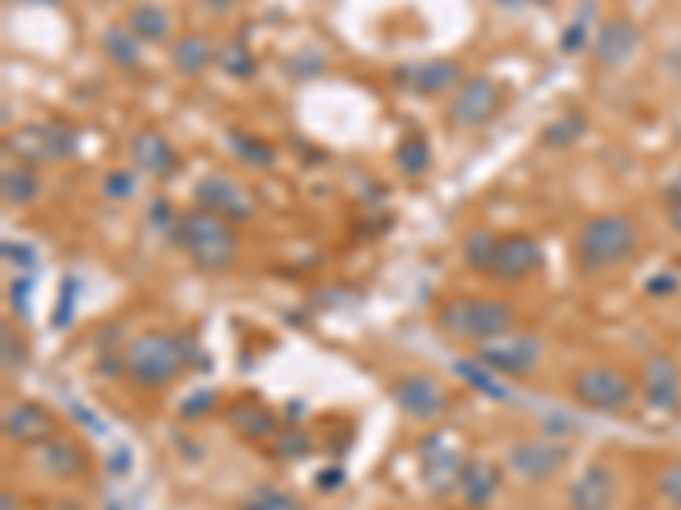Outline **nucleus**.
I'll return each mask as SVG.
<instances>
[{
	"mask_svg": "<svg viewBox=\"0 0 681 510\" xmlns=\"http://www.w3.org/2000/svg\"><path fill=\"white\" fill-rule=\"evenodd\" d=\"M433 320L446 340H461V344L481 348L497 337L515 333L519 310L494 297H450L436 307Z\"/></svg>",
	"mask_w": 681,
	"mask_h": 510,
	"instance_id": "obj_1",
	"label": "nucleus"
},
{
	"mask_svg": "<svg viewBox=\"0 0 681 510\" xmlns=\"http://www.w3.org/2000/svg\"><path fill=\"white\" fill-rule=\"evenodd\" d=\"M191 354H195V344L185 333L154 330V333H140L130 340V348L124 354V371L137 388L157 391L191 364Z\"/></svg>",
	"mask_w": 681,
	"mask_h": 510,
	"instance_id": "obj_2",
	"label": "nucleus"
},
{
	"mask_svg": "<svg viewBox=\"0 0 681 510\" xmlns=\"http://www.w3.org/2000/svg\"><path fill=\"white\" fill-rule=\"evenodd\" d=\"M175 242L201 272H225L233 269L239 256V239L233 232V221H225L205 208H191L178 218Z\"/></svg>",
	"mask_w": 681,
	"mask_h": 510,
	"instance_id": "obj_3",
	"label": "nucleus"
},
{
	"mask_svg": "<svg viewBox=\"0 0 681 510\" xmlns=\"http://www.w3.org/2000/svg\"><path fill=\"white\" fill-rule=\"evenodd\" d=\"M638 249V224L620 214V211H603L593 214L580 224L576 232V262L583 272H603L620 262H628Z\"/></svg>",
	"mask_w": 681,
	"mask_h": 510,
	"instance_id": "obj_4",
	"label": "nucleus"
},
{
	"mask_svg": "<svg viewBox=\"0 0 681 510\" xmlns=\"http://www.w3.org/2000/svg\"><path fill=\"white\" fill-rule=\"evenodd\" d=\"M570 391L583 409L610 412V416L628 412L638 394L634 381L620 368H580L570 381Z\"/></svg>",
	"mask_w": 681,
	"mask_h": 510,
	"instance_id": "obj_5",
	"label": "nucleus"
},
{
	"mask_svg": "<svg viewBox=\"0 0 681 510\" xmlns=\"http://www.w3.org/2000/svg\"><path fill=\"white\" fill-rule=\"evenodd\" d=\"M8 153L28 167L55 163L76 153V133L62 123H28L8 137Z\"/></svg>",
	"mask_w": 681,
	"mask_h": 510,
	"instance_id": "obj_6",
	"label": "nucleus"
},
{
	"mask_svg": "<svg viewBox=\"0 0 681 510\" xmlns=\"http://www.w3.org/2000/svg\"><path fill=\"white\" fill-rule=\"evenodd\" d=\"M191 194H195V208H205V211H211V214H218L225 221H233V224L236 221H249L256 214L253 191L239 178L221 174V170H211V174L198 178Z\"/></svg>",
	"mask_w": 681,
	"mask_h": 510,
	"instance_id": "obj_7",
	"label": "nucleus"
},
{
	"mask_svg": "<svg viewBox=\"0 0 681 510\" xmlns=\"http://www.w3.org/2000/svg\"><path fill=\"white\" fill-rule=\"evenodd\" d=\"M573 460V449L562 439H522L507 449V470L525 483H545Z\"/></svg>",
	"mask_w": 681,
	"mask_h": 510,
	"instance_id": "obj_8",
	"label": "nucleus"
},
{
	"mask_svg": "<svg viewBox=\"0 0 681 510\" xmlns=\"http://www.w3.org/2000/svg\"><path fill=\"white\" fill-rule=\"evenodd\" d=\"M504 102V92L494 79L487 76H474V79H464V86L450 96V109H446V120L461 130H477V127H487L497 109Z\"/></svg>",
	"mask_w": 681,
	"mask_h": 510,
	"instance_id": "obj_9",
	"label": "nucleus"
},
{
	"mask_svg": "<svg viewBox=\"0 0 681 510\" xmlns=\"http://www.w3.org/2000/svg\"><path fill=\"white\" fill-rule=\"evenodd\" d=\"M395 86L409 96H426V99H436V96H450L464 86V66L457 59H423V62H403L395 66L392 72Z\"/></svg>",
	"mask_w": 681,
	"mask_h": 510,
	"instance_id": "obj_10",
	"label": "nucleus"
},
{
	"mask_svg": "<svg viewBox=\"0 0 681 510\" xmlns=\"http://www.w3.org/2000/svg\"><path fill=\"white\" fill-rule=\"evenodd\" d=\"M542 358V340L532 333H507L497 337L491 344H481L474 361H481L487 371L501 374V378H525L539 368Z\"/></svg>",
	"mask_w": 681,
	"mask_h": 510,
	"instance_id": "obj_11",
	"label": "nucleus"
},
{
	"mask_svg": "<svg viewBox=\"0 0 681 510\" xmlns=\"http://www.w3.org/2000/svg\"><path fill=\"white\" fill-rule=\"evenodd\" d=\"M392 402L399 406V412L406 419H413V422H436V419H443V412L450 406L443 384L433 374H423V371L395 378Z\"/></svg>",
	"mask_w": 681,
	"mask_h": 510,
	"instance_id": "obj_12",
	"label": "nucleus"
},
{
	"mask_svg": "<svg viewBox=\"0 0 681 510\" xmlns=\"http://www.w3.org/2000/svg\"><path fill=\"white\" fill-rule=\"evenodd\" d=\"M420 460H423V480L433 493H450L453 487H461L467 460L443 432L426 436L420 442Z\"/></svg>",
	"mask_w": 681,
	"mask_h": 510,
	"instance_id": "obj_13",
	"label": "nucleus"
},
{
	"mask_svg": "<svg viewBox=\"0 0 681 510\" xmlns=\"http://www.w3.org/2000/svg\"><path fill=\"white\" fill-rule=\"evenodd\" d=\"M542 262H545L542 246H539L532 236H522V232L501 236L487 276L497 279V282H522V279H529L532 272H539Z\"/></svg>",
	"mask_w": 681,
	"mask_h": 510,
	"instance_id": "obj_14",
	"label": "nucleus"
},
{
	"mask_svg": "<svg viewBox=\"0 0 681 510\" xmlns=\"http://www.w3.org/2000/svg\"><path fill=\"white\" fill-rule=\"evenodd\" d=\"M641 28L631 21V18H623V14H616V18H610V21H603L600 28H596V34H593V59L603 66V69H620V66H628L634 54H638V48H641Z\"/></svg>",
	"mask_w": 681,
	"mask_h": 510,
	"instance_id": "obj_15",
	"label": "nucleus"
},
{
	"mask_svg": "<svg viewBox=\"0 0 681 510\" xmlns=\"http://www.w3.org/2000/svg\"><path fill=\"white\" fill-rule=\"evenodd\" d=\"M641 394L644 402L658 412L681 409V371L668 354H654L641 368Z\"/></svg>",
	"mask_w": 681,
	"mask_h": 510,
	"instance_id": "obj_16",
	"label": "nucleus"
},
{
	"mask_svg": "<svg viewBox=\"0 0 681 510\" xmlns=\"http://www.w3.org/2000/svg\"><path fill=\"white\" fill-rule=\"evenodd\" d=\"M130 160L140 174H150V178H170L175 170L181 167V157L178 150L170 147V140L154 130V127H144L130 137Z\"/></svg>",
	"mask_w": 681,
	"mask_h": 510,
	"instance_id": "obj_17",
	"label": "nucleus"
},
{
	"mask_svg": "<svg viewBox=\"0 0 681 510\" xmlns=\"http://www.w3.org/2000/svg\"><path fill=\"white\" fill-rule=\"evenodd\" d=\"M4 436L18 446H41L59 436V422L38 402H18L4 412Z\"/></svg>",
	"mask_w": 681,
	"mask_h": 510,
	"instance_id": "obj_18",
	"label": "nucleus"
},
{
	"mask_svg": "<svg viewBox=\"0 0 681 510\" xmlns=\"http://www.w3.org/2000/svg\"><path fill=\"white\" fill-rule=\"evenodd\" d=\"M570 510H613L616 500V477L606 463H590L573 483H570Z\"/></svg>",
	"mask_w": 681,
	"mask_h": 510,
	"instance_id": "obj_19",
	"label": "nucleus"
},
{
	"mask_svg": "<svg viewBox=\"0 0 681 510\" xmlns=\"http://www.w3.org/2000/svg\"><path fill=\"white\" fill-rule=\"evenodd\" d=\"M38 467L48 473V477H79L86 467H89V457H86V449L76 442V439H48L38 446Z\"/></svg>",
	"mask_w": 681,
	"mask_h": 510,
	"instance_id": "obj_20",
	"label": "nucleus"
},
{
	"mask_svg": "<svg viewBox=\"0 0 681 510\" xmlns=\"http://www.w3.org/2000/svg\"><path fill=\"white\" fill-rule=\"evenodd\" d=\"M501 487V467L487 463V460H471L464 467V477H461V493L467 500V510H484L494 493Z\"/></svg>",
	"mask_w": 681,
	"mask_h": 510,
	"instance_id": "obj_21",
	"label": "nucleus"
},
{
	"mask_svg": "<svg viewBox=\"0 0 681 510\" xmlns=\"http://www.w3.org/2000/svg\"><path fill=\"white\" fill-rule=\"evenodd\" d=\"M211 62H215V44L208 34H198V31L181 34L175 48H170V66L181 76H201Z\"/></svg>",
	"mask_w": 681,
	"mask_h": 510,
	"instance_id": "obj_22",
	"label": "nucleus"
},
{
	"mask_svg": "<svg viewBox=\"0 0 681 510\" xmlns=\"http://www.w3.org/2000/svg\"><path fill=\"white\" fill-rule=\"evenodd\" d=\"M102 51H106V59L124 72H137L144 62V41L124 24H109L102 31Z\"/></svg>",
	"mask_w": 681,
	"mask_h": 510,
	"instance_id": "obj_23",
	"label": "nucleus"
},
{
	"mask_svg": "<svg viewBox=\"0 0 681 510\" xmlns=\"http://www.w3.org/2000/svg\"><path fill=\"white\" fill-rule=\"evenodd\" d=\"M41 194V178L38 170L28 167V163H14V167H4V174H0V198L11 208H28L34 204Z\"/></svg>",
	"mask_w": 681,
	"mask_h": 510,
	"instance_id": "obj_24",
	"label": "nucleus"
},
{
	"mask_svg": "<svg viewBox=\"0 0 681 510\" xmlns=\"http://www.w3.org/2000/svg\"><path fill=\"white\" fill-rule=\"evenodd\" d=\"M229 426H233L243 439H249V442H266V439H273V432H276L273 412L263 409L259 402H239V406H233V409H229Z\"/></svg>",
	"mask_w": 681,
	"mask_h": 510,
	"instance_id": "obj_25",
	"label": "nucleus"
},
{
	"mask_svg": "<svg viewBox=\"0 0 681 510\" xmlns=\"http://www.w3.org/2000/svg\"><path fill=\"white\" fill-rule=\"evenodd\" d=\"M215 66L229 79H239V82H246L259 72L256 54L249 51V44L243 38H225L221 44H215Z\"/></svg>",
	"mask_w": 681,
	"mask_h": 510,
	"instance_id": "obj_26",
	"label": "nucleus"
},
{
	"mask_svg": "<svg viewBox=\"0 0 681 510\" xmlns=\"http://www.w3.org/2000/svg\"><path fill=\"white\" fill-rule=\"evenodd\" d=\"M127 28L140 38V41H150V44H164L170 38V14L157 4H134L130 14H127Z\"/></svg>",
	"mask_w": 681,
	"mask_h": 510,
	"instance_id": "obj_27",
	"label": "nucleus"
},
{
	"mask_svg": "<svg viewBox=\"0 0 681 510\" xmlns=\"http://www.w3.org/2000/svg\"><path fill=\"white\" fill-rule=\"evenodd\" d=\"M430 163H433V150L423 133H406L395 143V167H399L403 178H423Z\"/></svg>",
	"mask_w": 681,
	"mask_h": 510,
	"instance_id": "obj_28",
	"label": "nucleus"
},
{
	"mask_svg": "<svg viewBox=\"0 0 681 510\" xmlns=\"http://www.w3.org/2000/svg\"><path fill=\"white\" fill-rule=\"evenodd\" d=\"M225 140H229V150H233L243 163H249V167L269 170V167L276 163V150H273L266 140H259L256 133H246V130H239V127H229V130H225Z\"/></svg>",
	"mask_w": 681,
	"mask_h": 510,
	"instance_id": "obj_29",
	"label": "nucleus"
},
{
	"mask_svg": "<svg viewBox=\"0 0 681 510\" xmlns=\"http://www.w3.org/2000/svg\"><path fill=\"white\" fill-rule=\"evenodd\" d=\"M239 510H307V507H304V500H297L290 490H283L276 483H256L243 497Z\"/></svg>",
	"mask_w": 681,
	"mask_h": 510,
	"instance_id": "obj_30",
	"label": "nucleus"
},
{
	"mask_svg": "<svg viewBox=\"0 0 681 510\" xmlns=\"http://www.w3.org/2000/svg\"><path fill=\"white\" fill-rule=\"evenodd\" d=\"M497 239L494 232L487 229H474L464 236V246H461V256H464V266L474 269V272H487L491 269V259H494V249H497Z\"/></svg>",
	"mask_w": 681,
	"mask_h": 510,
	"instance_id": "obj_31",
	"label": "nucleus"
},
{
	"mask_svg": "<svg viewBox=\"0 0 681 510\" xmlns=\"http://www.w3.org/2000/svg\"><path fill=\"white\" fill-rule=\"evenodd\" d=\"M457 374L467 381V384H474L477 391H484L487 399H494V402H504L507 399V384L501 381V374H494V371H487L481 361H457Z\"/></svg>",
	"mask_w": 681,
	"mask_h": 510,
	"instance_id": "obj_32",
	"label": "nucleus"
},
{
	"mask_svg": "<svg viewBox=\"0 0 681 510\" xmlns=\"http://www.w3.org/2000/svg\"><path fill=\"white\" fill-rule=\"evenodd\" d=\"M593 4H586V8H580V14L565 24V31H562V38H559V48L565 51V54H576V51H583L586 44H593Z\"/></svg>",
	"mask_w": 681,
	"mask_h": 510,
	"instance_id": "obj_33",
	"label": "nucleus"
},
{
	"mask_svg": "<svg viewBox=\"0 0 681 510\" xmlns=\"http://www.w3.org/2000/svg\"><path fill=\"white\" fill-rule=\"evenodd\" d=\"M583 133H586V120L580 117V112H573V117L555 120V123L542 133V140H545L549 147H573Z\"/></svg>",
	"mask_w": 681,
	"mask_h": 510,
	"instance_id": "obj_34",
	"label": "nucleus"
},
{
	"mask_svg": "<svg viewBox=\"0 0 681 510\" xmlns=\"http://www.w3.org/2000/svg\"><path fill=\"white\" fill-rule=\"evenodd\" d=\"M102 194L109 201H130L137 194V174L130 167H117L102 178Z\"/></svg>",
	"mask_w": 681,
	"mask_h": 510,
	"instance_id": "obj_35",
	"label": "nucleus"
},
{
	"mask_svg": "<svg viewBox=\"0 0 681 510\" xmlns=\"http://www.w3.org/2000/svg\"><path fill=\"white\" fill-rule=\"evenodd\" d=\"M276 442V457L279 460H300V457H307V452H310V436L304 432V429H287V432H283V436H276L273 439Z\"/></svg>",
	"mask_w": 681,
	"mask_h": 510,
	"instance_id": "obj_36",
	"label": "nucleus"
},
{
	"mask_svg": "<svg viewBox=\"0 0 681 510\" xmlns=\"http://www.w3.org/2000/svg\"><path fill=\"white\" fill-rule=\"evenodd\" d=\"M658 493H661L674 510H681V460L668 463V467L658 473Z\"/></svg>",
	"mask_w": 681,
	"mask_h": 510,
	"instance_id": "obj_37",
	"label": "nucleus"
},
{
	"mask_svg": "<svg viewBox=\"0 0 681 510\" xmlns=\"http://www.w3.org/2000/svg\"><path fill=\"white\" fill-rule=\"evenodd\" d=\"M0 348H4V371H21L28 364V351L21 344V337L4 327V337H0Z\"/></svg>",
	"mask_w": 681,
	"mask_h": 510,
	"instance_id": "obj_38",
	"label": "nucleus"
},
{
	"mask_svg": "<svg viewBox=\"0 0 681 510\" xmlns=\"http://www.w3.org/2000/svg\"><path fill=\"white\" fill-rule=\"evenodd\" d=\"M215 406V391H208V394H195V399H188L185 406H181V419H195L198 412H208Z\"/></svg>",
	"mask_w": 681,
	"mask_h": 510,
	"instance_id": "obj_39",
	"label": "nucleus"
},
{
	"mask_svg": "<svg viewBox=\"0 0 681 510\" xmlns=\"http://www.w3.org/2000/svg\"><path fill=\"white\" fill-rule=\"evenodd\" d=\"M4 256H8L11 262H18V266H34L28 246H11V242H4Z\"/></svg>",
	"mask_w": 681,
	"mask_h": 510,
	"instance_id": "obj_40",
	"label": "nucleus"
},
{
	"mask_svg": "<svg viewBox=\"0 0 681 510\" xmlns=\"http://www.w3.org/2000/svg\"><path fill=\"white\" fill-rule=\"evenodd\" d=\"M28 290H31V282H28V279H18L14 287H11V300L18 303L21 313H28Z\"/></svg>",
	"mask_w": 681,
	"mask_h": 510,
	"instance_id": "obj_41",
	"label": "nucleus"
},
{
	"mask_svg": "<svg viewBox=\"0 0 681 510\" xmlns=\"http://www.w3.org/2000/svg\"><path fill=\"white\" fill-rule=\"evenodd\" d=\"M668 221H671V232L681 239V201H671V204H668Z\"/></svg>",
	"mask_w": 681,
	"mask_h": 510,
	"instance_id": "obj_42",
	"label": "nucleus"
},
{
	"mask_svg": "<svg viewBox=\"0 0 681 510\" xmlns=\"http://www.w3.org/2000/svg\"><path fill=\"white\" fill-rule=\"evenodd\" d=\"M664 198H668V204L671 201H681V170H678V174L668 181V188H664Z\"/></svg>",
	"mask_w": 681,
	"mask_h": 510,
	"instance_id": "obj_43",
	"label": "nucleus"
},
{
	"mask_svg": "<svg viewBox=\"0 0 681 510\" xmlns=\"http://www.w3.org/2000/svg\"><path fill=\"white\" fill-rule=\"evenodd\" d=\"M317 483H320L324 490H330L334 483H345V473H340V470H324V477H320Z\"/></svg>",
	"mask_w": 681,
	"mask_h": 510,
	"instance_id": "obj_44",
	"label": "nucleus"
},
{
	"mask_svg": "<svg viewBox=\"0 0 681 510\" xmlns=\"http://www.w3.org/2000/svg\"><path fill=\"white\" fill-rule=\"evenodd\" d=\"M45 510H82V507L76 500H69V497H59V500H51Z\"/></svg>",
	"mask_w": 681,
	"mask_h": 510,
	"instance_id": "obj_45",
	"label": "nucleus"
},
{
	"mask_svg": "<svg viewBox=\"0 0 681 510\" xmlns=\"http://www.w3.org/2000/svg\"><path fill=\"white\" fill-rule=\"evenodd\" d=\"M491 4H497V8H504V11H522L525 0H491Z\"/></svg>",
	"mask_w": 681,
	"mask_h": 510,
	"instance_id": "obj_46",
	"label": "nucleus"
},
{
	"mask_svg": "<svg viewBox=\"0 0 681 510\" xmlns=\"http://www.w3.org/2000/svg\"><path fill=\"white\" fill-rule=\"evenodd\" d=\"M0 507H4V510H18V497H14L11 490H4V497H0Z\"/></svg>",
	"mask_w": 681,
	"mask_h": 510,
	"instance_id": "obj_47",
	"label": "nucleus"
},
{
	"mask_svg": "<svg viewBox=\"0 0 681 510\" xmlns=\"http://www.w3.org/2000/svg\"><path fill=\"white\" fill-rule=\"evenodd\" d=\"M525 4H535V8H549L552 0H525Z\"/></svg>",
	"mask_w": 681,
	"mask_h": 510,
	"instance_id": "obj_48",
	"label": "nucleus"
},
{
	"mask_svg": "<svg viewBox=\"0 0 681 510\" xmlns=\"http://www.w3.org/2000/svg\"><path fill=\"white\" fill-rule=\"evenodd\" d=\"M28 4H59V0H28Z\"/></svg>",
	"mask_w": 681,
	"mask_h": 510,
	"instance_id": "obj_49",
	"label": "nucleus"
}]
</instances>
